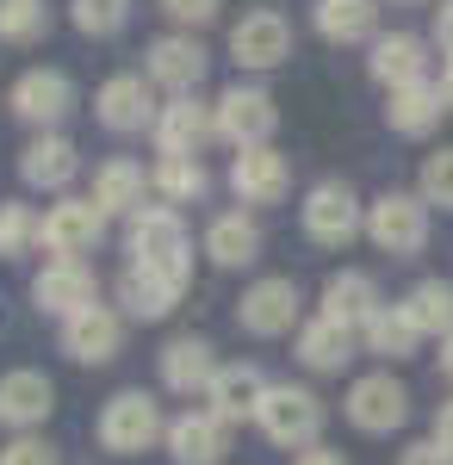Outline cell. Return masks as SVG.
<instances>
[{
	"label": "cell",
	"mask_w": 453,
	"mask_h": 465,
	"mask_svg": "<svg viewBox=\"0 0 453 465\" xmlns=\"http://www.w3.org/2000/svg\"><path fill=\"white\" fill-rule=\"evenodd\" d=\"M435 87H441V100H448V112H453V56L441 63V81H435Z\"/></svg>",
	"instance_id": "ee69618b"
},
{
	"label": "cell",
	"mask_w": 453,
	"mask_h": 465,
	"mask_svg": "<svg viewBox=\"0 0 453 465\" xmlns=\"http://www.w3.org/2000/svg\"><path fill=\"white\" fill-rule=\"evenodd\" d=\"M230 56H237L243 69H279V63L292 56V25H286L279 13H243V19L230 25Z\"/></svg>",
	"instance_id": "44dd1931"
},
{
	"label": "cell",
	"mask_w": 453,
	"mask_h": 465,
	"mask_svg": "<svg viewBox=\"0 0 453 465\" xmlns=\"http://www.w3.org/2000/svg\"><path fill=\"white\" fill-rule=\"evenodd\" d=\"M417 193H422V205L435 212H453V143L448 149H435L428 162H422V180H417Z\"/></svg>",
	"instance_id": "8d00e7d4"
},
{
	"label": "cell",
	"mask_w": 453,
	"mask_h": 465,
	"mask_svg": "<svg viewBox=\"0 0 453 465\" xmlns=\"http://www.w3.org/2000/svg\"><path fill=\"white\" fill-rule=\"evenodd\" d=\"M118 348H125V311H112V304H87L63 322V354L75 366H106V360H118Z\"/></svg>",
	"instance_id": "7c38bea8"
},
{
	"label": "cell",
	"mask_w": 453,
	"mask_h": 465,
	"mask_svg": "<svg viewBox=\"0 0 453 465\" xmlns=\"http://www.w3.org/2000/svg\"><path fill=\"white\" fill-rule=\"evenodd\" d=\"M435 44L453 56V0H441V6H435Z\"/></svg>",
	"instance_id": "b9f144b4"
},
{
	"label": "cell",
	"mask_w": 453,
	"mask_h": 465,
	"mask_svg": "<svg viewBox=\"0 0 453 465\" xmlns=\"http://www.w3.org/2000/svg\"><path fill=\"white\" fill-rule=\"evenodd\" d=\"M398 465H453V453H441L435 440H410V447L398 453Z\"/></svg>",
	"instance_id": "ab89813d"
},
{
	"label": "cell",
	"mask_w": 453,
	"mask_h": 465,
	"mask_svg": "<svg viewBox=\"0 0 453 465\" xmlns=\"http://www.w3.org/2000/svg\"><path fill=\"white\" fill-rule=\"evenodd\" d=\"M428 440H435L441 453H453V397L441 403V410H435V434H428Z\"/></svg>",
	"instance_id": "60d3db41"
},
{
	"label": "cell",
	"mask_w": 453,
	"mask_h": 465,
	"mask_svg": "<svg viewBox=\"0 0 453 465\" xmlns=\"http://www.w3.org/2000/svg\"><path fill=\"white\" fill-rule=\"evenodd\" d=\"M441 87L435 81H417V87H398V94H385V124L398 131V137H428L435 124H441Z\"/></svg>",
	"instance_id": "4316f807"
},
{
	"label": "cell",
	"mask_w": 453,
	"mask_h": 465,
	"mask_svg": "<svg viewBox=\"0 0 453 465\" xmlns=\"http://www.w3.org/2000/svg\"><path fill=\"white\" fill-rule=\"evenodd\" d=\"M379 280L373 273H360V267H342V273H329L323 280V311L317 317H329V322H342V329H367V322L379 317Z\"/></svg>",
	"instance_id": "ffe728a7"
},
{
	"label": "cell",
	"mask_w": 453,
	"mask_h": 465,
	"mask_svg": "<svg viewBox=\"0 0 453 465\" xmlns=\"http://www.w3.org/2000/svg\"><path fill=\"white\" fill-rule=\"evenodd\" d=\"M94 434H100L106 453L137 460V453H149V447H156V440H168V416H162V403H156L149 391H112Z\"/></svg>",
	"instance_id": "7a4b0ae2"
},
{
	"label": "cell",
	"mask_w": 453,
	"mask_h": 465,
	"mask_svg": "<svg viewBox=\"0 0 453 465\" xmlns=\"http://www.w3.org/2000/svg\"><path fill=\"white\" fill-rule=\"evenodd\" d=\"M106 236V212L94 199H56L50 212L37 217V249L50 254V261H81V254H94Z\"/></svg>",
	"instance_id": "8992f818"
},
{
	"label": "cell",
	"mask_w": 453,
	"mask_h": 465,
	"mask_svg": "<svg viewBox=\"0 0 453 465\" xmlns=\"http://www.w3.org/2000/svg\"><path fill=\"white\" fill-rule=\"evenodd\" d=\"M125 242H131V267H149V273L186 286V273H193V236H186L175 205H143L131 217V230H125Z\"/></svg>",
	"instance_id": "6da1fadb"
},
{
	"label": "cell",
	"mask_w": 453,
	"mask_h": 465,
	"mask_svg": "<svg viewBox=\"0 0 453 465\" xmlns=\"http://www.w3.org/2000/svg\"><path fill=\"white\" fill-rule=\"evenodd\" d=\"M360 341H367V354H379V360H410L422 348V329L410 322L404 304H379V317L360 329Z\"/></svg>",
	"instance_id": "1f68e13d"
},
{
	"label": "cell",
	"mask_w": 453,
	"mask_h": 465,
	"mask_svg": "<svg viewBox=\"0 0 453 465\" xmlns=\"http://www.w3.org/2000/svg\"><path fill=\"white\" fill-rule=\"evenodd\" d=\"M261 403H267V372H261V366H248V360L217 366V379H211V391H206V410L224 422V429L255 422V416H261Z\"/></svg>",
	"instance_id": "5bb4252c"
},
{
	"label": "cell",
	"mask_w": 453,
	"mask_h": 465,
	"mask_svg": "<svg viewBox=\"0 0 453 465\" xmlns=\"http://www.w3.org/2000/svg\"><path fill=\"white\" fill-rule=\"evenodd\" d=\"M32 249H37V212L19 205V199H6L0 205V261H19Z\"/></svg>",
	"instance_id": "d590c367"
},
{
	"label": "cell",
	"mask_w": 453,
	"mask_h": 465,
	"mask_svg": "<svg viewBox=\"0 0 453 465\" xmlns=\"http://www.w3.org/2000/svg\"><path fill=\"white\" fill-rule=\"evenodd\" d=\"M75 174H81V149L63 137V131H37L25 155H19V180L32 193H69Z\"/></svg>",
	"instance_id": "d6986e66"
},
{
	"label": "cell",
	"mask_w": 453,
	"mask_h": 465,
	"mask_svg": "<svg viewBox=\"0 0 453 465\" xmlns=\"http://www.w3.org/2000/svg\"><path fill=\"white\" fill-rule=\"evenodd\" d=\"M354 329H342V322H329V317H311V322H298V360L311 366V372H342L354 360Z\"/></svg>",
	"instance_id": "f1b7e54d"
},
{
	"label": "cell",
	"mask_w": 453,
	"mask_h": 465,
	"mask_svg": "<svg viewBox=\"0 0 453 465\" xmlns=\"http://www.w3.org/2000/svg\"><path fill=\"white\" fill-rule=\"evenodd\" d=\"M298 311H305V298H298V280H286V273H267V280H255L243 292V304H237V322H243L248 335H261V341H274L286 329H298Z\"/></svg>",
	"instance_id": "8fae6325"
},
{
	"label": "cell",
	"mask_w": 453,
	"mask_h": 465,
	"mask_svg": "<svg viewBox=\"0 0 453 465\" xmlns=\"http://www.w3.org/2000/svg\"><path fill=\"white\" fill-rule=\"evenodd\" d=\"M367 69L379 81L385 94H398V87H417L428 81V44L417 32H391V37H373V56H367Z\"/></svg>",
	"instance_id": "cb8c5ba5"
},
{
	"label": "cell",
	"mask_w": 453,
	"mask_h": 465,
	"mask_svg": "<svg viewBox=\"0 0 453 465\" xmlns=\"http://www.w3.org/2000/svg\"><path fill=\"white\" fill-rule=\"evenodd\" d=\"M404 311H410V322H417L422 335H441V341L453 335V286L448 280H422V286H410L404 292Z\"/></svg>",
	"instance_id": "d6a6232c"
},
{
	"label": "cell",
	"mask_w": 453,
	"mask_h": 465,
	"mask_svg": "<svg viewBox=\"0 0 453 465\" xmlns=\"http://www.w3.org/2000/svg\"><path fill=\"white\" fill-rule=\"evenodd\" d=\"M217 6H224V0H162V13L175 19L180 32H199V25H211V19H217Z\"/></svg>",
	"instance_id": "f35d334b"
},
{
	"label": "cell",
	"mask_w": 453,
	"mask_h": 465,
	"mask_svg": "<svg viewBox=\"0 0 453 465\" xmlns=\"http://www.w3.org/2000/svg\"><path fill=\"white\" fill-rule=\"evenodd\" d=\"M298 217H305V236L317 249H348L354 236L367 230V205L354 199L348 180H317L305 193V205H298Z\"/></svg>",
	"instance_id": "277c9868"
},
{
	"label": "cell",
	"mask_w": 453,
	"mask_h": 465,
	"mask_svg": "<svg viewBox=\"0 0 453 465\" xmlns=\"http://www.w3.org/2000/svg\"><path fill=\"white\" fill-rule=\"evenodd\" d=\"M32 298H37V311H50V317L69 322L75 311L100 304V280H94L87 261H44V273L32 280Z\"/></svg>",
	"instance_id": "2e32d148"
},
{
	"label": "cell",
	"mask_w": 453,
	"mask_h": 465,
	"mask_svg": "<svg viewBox=\"0 0 453 465\" xmlns=\"http://www.w3.org/2000/svg\"><path fill=\"white\" fill-rule=\"evenodd\" d=\"M0 465H63V460H56L50 440H37V434H13V440L0 447Z\"/></svg>",
	"instance_id": "74e56055"
},
{
	"label": "cell",
	"mask_w": 453,
	"mask_h": 465,
	"mask_svg": "<svg viewBox=\"0 0 453 465\" xmlns=\"http://www.w3.org/2000/svg\"><path fill=\"white\" fill-rule=\"evenodd\" d=\"M69 19L87 37H112L131 25V0H69Z\"/></svg>",
	"instance_id": "e575fe53"
},
{
	"label": "cell",
	"mask_w": 453,
	"mask_h": 465,
	"mask_svg": "<svg viewBox=\"0 0 453 465\" xmlns=\"http://www.w3.org/2000/svg\"><path fill=\"white\" fill-rule=\"evenodd\" d=\"M398 6H417V0H398Z\"/></svg>",
	"instance_id": "bcb514c9"
},
{
	"label": "cell",
	"mask_w": 453,
	"mask_h": 465,
	"mask_svg": "<svg viewBox=\"0 0 453 465\" xmlns=\"http://www.w3.org/2000/svg\"><path fill=\"white\" fill-rule=\"evenodd\" d=\"M292 465H348V460H342L336 447H323V440H317V447H305V453H298Z\"/></svg>",
	"instance_id": "7bdbcfd3"
},
{
	"label": "cell",
	"mask_w": 453,
	"mask_h": 465,
	"mask_svg": "<svg viewBox=\"0 0 453 465\" xmlns=\"http://www.w3.org/2000/svg\"><path fill=\"white\" fill-rule=\"evenodd\" d=\"M44 32H50L44 0H0V44H37Z\"/></svg>",
	"instance_id": "836d02e7"
},
{
	"label": "cell",
	"mask_w": 453,
	"mask_h": 465,
	"mask_svg": "<svg viewBox=\"0 0 453 465\" xmlns=\"http://www.w3.org/2000/svg\"><path fill=\"white\" fill-rule=\"evenodd\" d=\"M323 422H329V410H323V397L305 391V385H267V403H261V416H255V429L267 434L274 447H292V453L317 447Z\"/></svg>",
	"instance_id": "3957f363"
},
{
	"label": "cell",
	"mask_w": 453,
	"mask_h": 465,
	"mask_svg": "<svg viewBox=\"0 0 453 465\" xmlns=\"http://www.w3.org/2000/svg\"><path fill=\"white\" fill-rule=\"evenodd\" d=\"M149 193L168 199V205H199L211 193V174H206L199 155H162V162L149 168Z\"/></svg>",
	"instance_id": "4dcf8cb0"
},
{
	"label": "cell",
	"mask_w": 453,
	"mask_h": 465,
	"mask_svg": "<svg viewBox=\"0 0 453 465\" xmlns=\"http://www.w3.org/2000/svg\"><path fill=\"white\" fill-rule=\"evenodd\" d=\"M206 254H211V267H255L261 261V223L248 212H217L206 223Z\"/></svg>",
	"instance_id": "d4e9b609"
},
{
	"label": "cell",
	"mask_w": 453,
	"mask_h": 465,
	"mask_svg": "<svg viewBox=\"0 0 453 465\" xmlns=\"http://www.w3.org/2000/svg\"><path fill=\"white\" fill-rule=\"evenodd\" d=\"M143 193H149V174H143L131 155L100 162V174H94V205H100L106 217H137L143 212Z\"/></svg>",
	"instance_id": "484cf974"
},
{
	"label": "cell",
	"mask_w": 453,
	"mask_h": 465,
	"mask_svg": "<svg viewBox=\"0 0 453 465\" xmlns=\"http://www.w3.org/2000/svg\"><path fill=\"white\" fill-rule=\"evenodd\" d=\"M217 137V106H206L199 94H180L156 112V149L162 155H199Z\"/></svg>",
	"instance_id": "e0dca14e"
},
{
	"label": "cell",
	"mask_w": 453,
	"mask_h": 465,
	"mask_svg": "<svg viewBox=\"0 0 453 465\" xmlns=\"http://www.w3.org/2000/svg\"><path fill=\"white\" fill-rule=\"evenodd\" d=\"M217 348H211L206 335H175L168 348H162V385L175 397H206L211 379H217Z\"/></svg>",
	"instance_id": "7402d4cb"
},
{
	"label": "cell",
	"mask_w": 453,
	"mask_h": 465,
	"mask_svg": "<svg viewBox=\"0 0 453 465\" xmlns=\"http://www.w3.org/2000/svg\"><path fill=\"white\" fill-rule=\"evenodd\" d=\"M230 193H237L243 205H279V199L292 193V162H286L274 143L267 149H237V162H230Z\"/></svg>",
	"instance_id": "ac0fdd59"
},
{
	"label": "cell",
	"mask_w": 453,
	"mask_h": 465,
	"mask_svg": "<svg viewBox=\"0 0 453 465\" xmlns=\"http://www.w3.org/2000/svg\"><path fill=\"white\" fill-rule=\"evenodd\" d=\"M6 106H13V118H25L32 131H56V124L75 112V81L63 69H25L19 81H13Z\"/></svg>",
	"instance_id": "30bf717a"
},
{
	"label": "cell",
	"mask_w": 453,
	"mask_h": 465,
	"mask_svg": "<svg viewBox=\"0 0 453 465\" xmlns=\"http://www.w3.org/2000/svg\"><path fill=\"white\" fill-rule=\"evenodd\" d=\"M342 416H348L360 434H391L410 422V391H404V379H391V372H360L342 397Z\"/></svg>",
	"instance_id": "ba28073f"
},
{
	"label": "cell",
	"mask_w": 453,
	"mask_h": 465,
	"mask_svg": "<svg viewBox=\"0 0 453 465\" xmlns=\"http://www.w3.org/2000/svg\"><path fill=\"white\" fill-rule=\"evenodd\" d=\"M317 32L329 44H373L379 37V0H317Z\"/></svg>",
	"instance_id": "f546056e"
},
{
	"label": "cell",
	"mask_w": 453,
	"mask_h": 465,
	"mask_svg": "<svg viewBox=\"0 0 453 465\" xmlns=\"http://www.w3.org/2000/svg\"><path fill=\"white\" fill-rule=\"evenodd\" d=\"M156 87H149V74H112L100 81V94H94V118H100L106 131H118V137H131V131H156Z\"/></svg>",
	"instance_id": "4fadbf2b"
},
{
	"label": "cell",
	"mask_w": 453,
	"mask_h": 465,
	"mask_svg": "<svg viewBox=\"0 0 453 465\" xmlns=\"http://www.w3.org/2000/svg\"><path fill=\"white\" fill-rule=\"evenodd\" d=\"M367 236H373V249L391 254V261H410L422 254L428 242V205H422V193H379L373 205H367Z\"/></svg>",
	"instance_id": "5b68a950"
},
{
	"label": "cell",
	"mask_w": 453,
	"mask_h": 465,
	"mask_svg": "<svg viewBox=\"0 0 453 465\" xmlns=\"http://www.w3.org/2000/svg\"><path fill=\"white\" fill-rule=\"evenodd\" d=\"M206 69H211V56H206V44H199L193 32H168V37H156V44L143 50V74H149V87H168V100L199 94Z\"/></svg>",
	"instance_id": "9c48e42d"
},
{
	"label": "cell",
	"mask_w": 453,
	"mask_h": 465,
	"mask_svg": "<svg viewBox=\"0 0 453 465\" xmlns=\"http://www.w3.org/2000/svg\"><path fill=\"white\" fill-rule=\"evenodd\" d=\"M441 379H448V385H453V335H448V341H441Z\"/></svg>",
	"instance_id": "f6af8a7d"
},
{
	"label": "cell",
	"mask_w": 453,
	"mask_h": 465,
	"mask_svg": "<svg viewBox=\"0 0 453 465\" xmlns=\"http://www.w3.org/2000/svg\"><path fill=\"white\" fill-rule=\"evenodd\" d=\"M211 106H217V137H224V143H237V149H267V143H274L279 106H274V94H267V87L237 81V87H224Z\"/></svg>",
	"instance_id": "52a82bcc"
},
{
	"label": "cell",
	"mask_w": 453,
	"mask_h": 465,
	"mask_svg": "<svg viewBox=\"0 0 453 465\" xmlns=\"http://www.w3.org/2000/svg\"><path fill=\"white\" fill-rule=\"evenodd\" d=\"M180 292H186V286L162 280V273H149V267H125V280H118V304H125V317H137V322H162L180 304Z\"/></svg>",
	"instance_id": "83f0119b"
},
{
	"label": "cell",
	"mask_w": 453,
	"mask_h": 465,
	"mask_svg": "<svg viewBox=\"0 0 453 465\" xmlns=\"http://www.w3.org/2000/svg\"><path fill=\"white\" fill-rule=\"evenodd\" d=\"M50 410H56V385H50L37 366H13V372L0 379V429L32 434V429L50 422Z\"/></svg>",
	"instance_id": "9a60e30c"
},
{
	"label": "cell",
	"mask_w": 453,
	"mask_h": 465,
	"mask_svg": "<svg viewBox=\"0 0 453 465\" xmlns=\"http://www.w3.org/2000/svg\"><path fill=\"white\" fill-rule=\"evenodd\" d=\"M230 453V429L211 410H186L168 422V460L175 465H224Z\"/></svg>",
	"instance_id": "603a6c76"
}]
</instances>
